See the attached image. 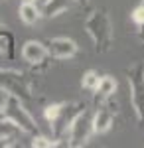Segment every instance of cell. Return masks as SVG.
<instances>
[{
    "label": "cell",
    "instance_id": "cell-16",
    "mask_svg": "<svg viewBox=\"0 0 144 148\" xmlns=\"http://www.w3.org/2000/svg\"><path fill=\"white\" fill-rule=\"evenodd\" d=\"M57 144H59L57 140L47 138V136H40V134H34V138H32L34 148H51V146H57Z\"/></svg>",
    "mask_w": 144,
    "mask_h": 148
},
{
    "label": "cell",
    "instance_id": "cell-13",
    "mask_svg": "<svg viewBox=\"0 0 144 148\" xmlns=\"http://www.w3.org/2000/svg\"><path fill=\"white\" fill-rule=\"evenodd\" d=\"M18 132H20V128L14 123H10L4 116H0V140H12Z\"/></svg>",
    "mask_w": 144,
    "mask_h": 148
},
{
    "label": "cell",
    "instance_id": "cell-11",
    "mask_svg": "<svg viewBox=\"0 0 144 148\" xmlns=\"http://www.w3.org/2000/svg\"><path fill=\"white\" fill-rule=\"evenodd\" d=\"M67 8H69V0H45L44 8H42V16L56 18L59 14L67 12Z\"/></svg>",
    "mask_w": 144,
    "mask_h": 148
},
{
    "label": "cell",
    "instance_id": "cell-14",
    "mask_svg": "<svg viewBox=\"0 0 144 148\" xmlns=\"http://www.w3.org/2000/svg\"><path fill=\"white\" fill-rule=\"evenodd\" d=\"M12 44H14V40H12V36L6 32V28L4 30H0V59L2 57H12Z\"/></svg>",
    "mask_w": 144,
    "mask_h": 148
},
{
    "label": "cell",
    "instance_id": "cell-12",
    "mask_svg": "<svg viewBox=\"0 0 144 148\" xmlns=\"http://www.w3.org/2000/svg\"><path fill=\"white\" fill-rule=\"evenodd\" d=\"M63 107H65V103H51V105H47V107H45L44 116H45V121L49 123V126H53L57 121H59Z\"/></svg>",
    "mask_w": 144,
    "mask_h": 148
},
{
    "label": "cell",
    "instance_id": "cell-7",
    "mask_svg": "<svg viewBox=\"0 0 144 148\" xmlns=\"http://www.w3.org/2000/svg\"><path fill=\"white\" fill-rule=\"evenodd\" d=\"M47 56H49V53H47V46H44L42 42H36V40L26 42L24 47H22L24 61H28L30 65H38V63H42Z\"/></svg>",
    "mask_w": 144,
    "mask_h": 148
},
{
    "label": "cell",
    "instance_id": "cell-19",
    "mask_svg": "<svg viewBox=\"0 0 144 148\" xmlns=\"http://www.w3.org/2000/svg\"><path fill=\"white\" fill-rule=\"evenodd\" d=\"M22 2H34V4H36V0H22Z\"/></svg>",
    "mask_w": 144,
    "mask_h": 148
},
{
    "label": "cell",
    "instance_id": "cell-9",
    "mask_svg": "<svg viewBox=\"0 0 144 148\" xmlns=\"http://www.w3.org/2000/svg\"><path fill=\"white\" fill-rule=\"evenodd\" d=\"M117 91V79L111 75H105L99 79V85L95 87V101H105Z\"/></svg>",
    "mask_w": 144,
    "mask_h": 148
},
{
    "label": "cell",
    "instance_id": "cell-5",
    "mask_svg": "<svg viewBox=\"0 0 144 148\" xmlns=\"http://www.w3.org/2000/svg\"><path fill=\"white\" fill-rule=\"evenodd\" d=\"M93 132V116L89 114L87 109H83L81 113L73 119V123L67 130V136H69V144L71 146H83L89 140Z\"/></svg>",
    "mask_w": 144,
    "mask_h": 148
},
{
    "label": "cell",
    "instance_id": "cell-6",
    "mask_svg": "<svg viewBox=\"0 0 144 148\" xmlns=\"http://www.w3.org/2000/svg\"><path fill=\"white\" fill-rule=\"evenodd\" d=\"M79 46L71 38H51L47 44V53L56 59H69L77 53Z\"/></svg>",
    "mask_w": 144,
    "mask_h": 148
},
{
    "label": "cell",
    "instance_id": "cell-4",
    "mask_svg": "<svg viewBox=\"0 0 144 148\" xmlns=\"http://www.w3.org/2000/svg\"><path fill=\"white\" fill-rule=\"evenodd\" d=\"M128 85H130V101L138 121L144 123V65H136L128 71Z\"/></svg>",
    "mask_w": 144,
    "mask_h": 148
},
{
    "label": "cell",
    "instance_id": "cell-8",
    "mask_svg": "<svg viewBox=\"0 0 144 148\" xmlns=\"http://www.w3.org/2000/svg\"><path fill=\"white\" fill-rule=\"evenodd\" d=\"M112 123H115V114L109 109H99L97 113L93 114V132L97 134H105L111 130Z\"/></svg>",
    "mask_w": 144,
    "mask_h": 148
},
{
    "label": "cell",
    "instance_id": "cell-18",
    "mask_svg": "<svg viewBox=\"0 0 144 148\" xmlns=\"http://www.w3.org/2000/svg\"><path fill=\"white\" fill-rule=\"evenodd\" d=\"M75 2H77V4H85L87 0H75Z\"/></svg>",
    "mask_w": 144,
    "mask_h": 148
},
{
    "label": "cell",
    "instance_id": "cell-10",
    "mask_svg": "<svg viewBox=\"0 0 144 148\" xmlns=\"http://www.w3.org/2000/svg\"><path fill=\"white\" fill-rule=\"evenodd\" d=\"M18 14H20V20L24 24H28V26H34V24L42 18V12H40V8L34 2H22Z\"/></svg>",
    "mask_w": 144,
    "mask_h": 148
},
{
    "label": "cell",
    "instance_id": "cell-3",
    "mask_svg": "<svg viewBox=\"0 0 144 148\" xmlns=\"http://www.w3.org/2000/svg\"><path fill=\"white\" fill-rule=\"evenodd\" d=\"M0 91L6 95H14L22 101L32 97L30 83L26 79V75L18 69H0Z\"/></svg>",
    "mask_w": 144,
    "mask_h": 148
},
{
    "label": "cell",
    "instance_id": "cell-17",
    "mask_svg": "<svg viewBox=\"0 0 144 148\" xmlns=\"http://www.w3.org/2000/svg\"><path fill=\"white\" fill-rule=\"evenodd\" d=\"M4 105H6V93H0V116L4 114Z\"/></svg>",
    "mask_w": 144,
    "mask_h": 148
},
{
    "label": "cell",
    "instance_id": "cell-2",
    "mask_svg": "<svg viewBox=\"0 0 144 148\" xmlns=\"http://www.w3.org/2000/svg\"><path fill=\"white\" fill-rule=\"evenodd\" d=\"M4 119H8L10 123L20 128V132L26 134H38V123L34 121V116L28 113V109L24 107L22 99L14 97V95H6V105H4Z\"/></svg>",
    "mask_w": 144,
    "mask_h": 148
},
{
    "label": "cell",
    "instance_id": "cell-1",
    "mask_svg": "<svg viewBox=\"0 0 144 148\" xmlns=\"http://www.w3.org/2000/svg\"><path fill=\"white\" fill-rule=\"evenodd\" d=\"M85 30H87L89 38L93 40L95 49L97 51H107L112 44V24L109 20V16L103 10L91 12L87 20H85Z\"/></svg>",
    "mask_w": 144,
    "mask_h": 148
},
{
    "label": "cell",
    "instance_id": "cell-15",
    "mask_svg": "<svg viewBox=\"0 0 144 148\" xmlns=\"http://www.w3.org/2000/svg\"><path fill=\"white\" fill-rule=\"evenodd\" d=\"M99 73L97 71H93V69H89V71H85L83 73V79H81V85L85 87V89H89V91H95V87L99 85Z\"/></svg>",
    "mask_w": 144,
    "mask_h": 148
}]
</instances>
